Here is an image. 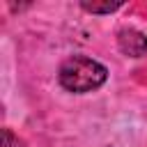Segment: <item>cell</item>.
<instances>
[{
  "mask_svg": "<svg viewBox=\"0 0 147 147\" xmlns=\"http://www.w3.org/2000/svg\"><path fill=\"white\" fill-rule=\"evenodd\" d=\"M117 44L122 48V53L131 55V57H140L147 53V37L138 30H122L119 37H117Z\"/></svg>",
  "mask_w": 147,
  "mask_h": 147,
  "instance_id": "cell-2",
  "label": "cell"
},
{
  "mask_svg": "<svg viewBox=\"0 0 147 147\" xmlns=\"http://www.w3.org/2000/svg\"><path fill=\"white\" fill-rule=\"evenodd\" d=\"M2 147H23L18 136H14L9 129H2Z\"/></svg>",
  "mask_w": 147,
  "mask_h": 147,
  "instance_id": "cell-4",
  "label": "cell"
},
{
  "mask_svg": "<svg viewBox=\"0 0 147 147\" xmlns=\"http://www.w3.org/2000/svg\"><path fill=\"white\" fill-rule=\"evenodd\" d=\"M57 78H60V85L67 92L85 94V92H92V90H96V87H101L106 83L108 69L101 62L92 60V57L74 55V57L62 62Z\"/></svg>",
  "mask_w": 147,
  "mask_h": 147,
  "instance_id": "cell-1",
  "label": "cell"
},
{
  "mask_svg": "<svg viewBox=\"0 0 147 147\" xmlns=\"http://www.w3.org/2000/svg\"><path fill=\"white\" fill-rule=\"evenodd\" d=\"M122 7V2H106V5H94V2H83V9L92 11V14H106V11H113Z\"/></svg>",
  "mask_w": 147,
  "mask_h": 147,
  "instance_id": "cell-3",
  "label": "cell"
}]
</instances>
